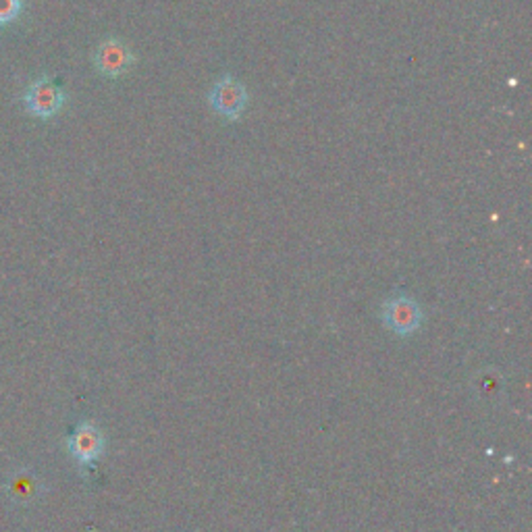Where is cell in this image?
I'll use <instances>...</instances> for the list:
<instances>
[{
  "instance_id": "5",
  "label": "cell",
  "mask_w": 532,
  "mask_h": 532,
  "mask_svg": "<svg viewBox=\"0 0 532 532\" xmlns=\"http://www.w3.org/2000/svg\"><path fill=\"white\" fill-rule=\"evenodd\" d=\"M104 441L100 430L92 422H82L69 437V451L77 459V464L92 466L103 454Z\"/></svg>"
},
{
  "instance_id": "3",
  "label": "cell",
  "mask_w": 532,
  "mask_h": 532,
  "mask_svg": "<svg viewBox=\"0 0 532 532\" xmlns=\"http://www.w3.org/2000/svg\"><path fill=\"white\" fill-rule=\"evenodd\" d=\"M383 320L393 333L412 335L422 325V310L412 298L395 296L383 304Z\"/></svg>"
},
{
  "instance_id": "6",
  "label": "cell",
  "mask_w": 532,
  "mask_h": 532,
  "mask_svg": "<svg viewBox=\"0 0 532 532\" xmlns=\"http://www.w3.org/2000/svg\"><path fill=\"white\" fill-rule=\"evenodd\" d=\"M24 11V0H0V25H9Z\"/></svg>"
},
{
  "instance_id": "2",
  "label": "cell",
  "mask_w": 532,
  "mask_h": 532,
  "mask_svg": "<svg viewBox=\"0 0 532 532\" xmlns=\"http://www.w3.org/2000/svg\"><path fill=\"white\" fill-rule=\"evenodd\" d=\"M211 104L221 117L229 121H237L241 113L246 111L248 92L241 82H237L233 75H222L211 90Z\"/></svg>"
},
{
  "instance_id": "1",
  "label": "cell",
  "mask_w": 532,
  "mask_h": 532,
  "mask_svg": "<svg viewBox=\"0 0 532 532\" xmlns=\"http://www.w3.org/2000/svg\"><path fill=\"white\" fill-rule=\"evenodd\" d=\"M64 100H67V96H64L61 85L56 84L54 79L42 75L35 79V82H32L30 88L25 90L24 104L25 111L34 114V117L50 119L63 109Z\"/></svg>"
},
{
  "instance_id": "4",
  "label": "cell",
  "mask_w": 532,
  "mask_h": 532,
  "mask_svg": "<svg viewBox=\"0 0 532 532\" xmlns=\"http://www.w3.org/2000/svg\"><path fill=\"white\" fill-rule=\"evenodd\" d=\"M133 53L129 50L125 42L117 38H109L100 42L94 53V64L98 74L104 77H121L125 75L133 64Z\"/></svg>"
}]
</instances>
